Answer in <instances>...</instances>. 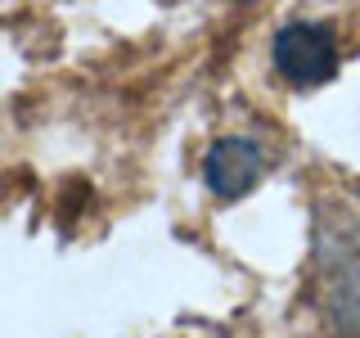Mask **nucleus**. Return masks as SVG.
<instances>
[{
    "mask_svg": "<svg viewBox=\"0 0 360 338\" xmlns=\"http://www.w3.org/2000/svg\"><path fill=\"white\" fill-rule=\"evenodd\" d=\"M275 68H279V77L292 82V86H324V82H333L338 50H333L329 27L307 23V18L279 27V37H275Z\"/></svg>",
    "mask_w": 360,
    "mask_h": 338,
    "instance_id": "obj_1",
    "label": "nucleus"
},
{
    "mask_svg": "<svg viewBox=\"0 0 360 338\" xmlns=\"http://www.w3.org/2000/svg\"><path fill=\"white\" fill-rule=\"evenodd\" d=\"M202 176H207V189L217 199H239L262 180V149L243 135H225L207 149Z\"/></svg>",
    "mask_w": 360,
    "mask_h": 338,
    "instance_id": "obj_2",
    "label": "nucleus"
},
{
    "mask_svg": "<svg viewBox=\"0 0 360 338\" xmlns=\"http://www.w3.org/2000/svg\"><path fill=\"white\" fill-rule=\"evenodd\" d=\"M347 298H352V302H356V320H352V334L360 338V280H356V284H352V289H347Z\"/></svg>",
    "mask_w": 360,
    "mask_h": 338,
    "instance_id": "obj_3",
    "label": "nucleus"
}]
</instances>
